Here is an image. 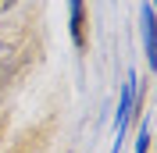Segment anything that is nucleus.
Masks as SVG:
<instances>
[{
    "label": "nucleus",
    "mask_w": 157,
    "mask_h": 153,
    "mask_svg": "<svg viewBox=\"0 0 157 153\" xmlns=\"http://www.w3.org/2000/svg\"><path fill=\"white\" fill-rule=\"evenodd\" d=\"M68 21H71V43H75V50H86L89 47V11H86V0H68Z\"/></svg>",
    "instance_id": "obj_1"
},
{
    "label": "nucleus",
    "mask_w": 157,
    "mask_h": 153,
    "mask_svg": "<svg viewBox=\"0 0 157 153\" xmlns=\"http://www.w3.org/2000/svg\"><path fill=\"white\" fill-rule=\"evenodd\" d=\"M139 18H143V54H147V68L157 71V11L150 4H143Z\"/></svg>",
    "instance_id": "obj_2"
},
{
    "label": "nucleus",
    "mask_w": 157,
    "mask_h": 153,
    "mask_svg": "<svg viewBox=\"0 0 157 153\" xmlns=\"http://www.w3.org/2000/svg\"><path fill=\"white\" fill-rule=\"evenodd\" d=\"M150 143H154V139H150V125H147V121H139V135H136V153H147V150H150Z\"/></svg>",
    "instance_id": "obj_3"
},
{
    "label": "nucleus",
    "mask_w": 157,
    "mask_h": 153,
    "mask_svg": "<svg viewBox=\"0 0 157 153\" xmlns=\"http://www.w3.org/2000/svg\"><path fill=\"white\" fill-rule=\"evenodd\" d=\"M14 4H18V0H0V14H4V11H11Z\"/></svg>",
    "instance_id": "obj_4"
},
{
    "label": "nucleus",
    "mask_w": 157,
    "mask_h": 153,
    "mask_svg": "<svg viewBox=\"0 0 157 153\" xmlns=\"http://www.w3.org/2000/svg\"><path fill=\"white\" fill-rule=\"evenodd\" d=\"M150 7H154V11H157V0H150Z\"/></svg>",
    "instance_id": "obj_5"
}]
</instances>
